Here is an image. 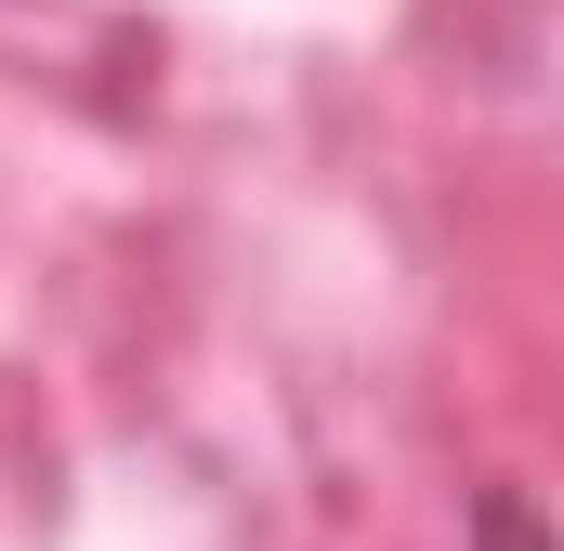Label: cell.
Here are the masks:
<instances>
[{
    "label": "cell",
    "mask_w": 564,
    "mask_h": 551,
    "mask_svg": "<svg viewBox=\"0 0 564 551\" xmlns=\"http://www.w3.org/2000/svg\"><path fill=\"white\" fill-rule=\"evenodd\" d=\"M473 551H564V526L539 512V499H512V486H486V499H473Z\"/></svg>",
    "instance_id": "6da1fadb"
}]
</instances>
